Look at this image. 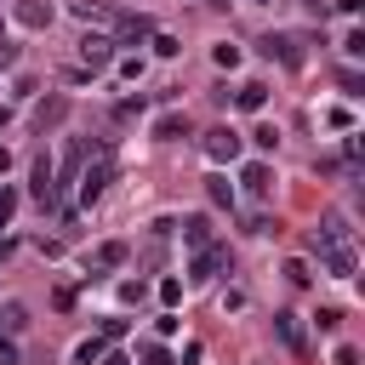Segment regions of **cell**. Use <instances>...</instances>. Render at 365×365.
<instances>
[{
  "mask_svg": "<svg viewBox=\"0 0 365 365\" xmlns=\"http://www.w3.org/2000/svg\"><path fill=\"white\" fill-rule=\"evenodd\" d=\"M74 182H80V205H97V200L108 194V182H114V160H108V154H97L91 165H80V177H74Z\"/></svg>",
  "mask_w": 365,
  "mask_h": 365,
  "instance_id": "obj_1",
  "label": "cell"
},
{
  "mask_svg": "<svg viewBox=\"0 0 365 365\" xmlns=\"http://www.w3.org/2000/svg\"><path fill=\"white\" fill-rule=\"evenodd\" d=\"M331 245H354V228H348L342 211H325L319 228H314V251H331Z\"/></svg>",
  "mask_w": 365,
  "mask_h": 365,
  "instance_id": "obj_2",
  "label": "cell"
},
{
  "mask_svg": "<svg viewBox=\"0 0 365 365\" xmlns=\"http://www.w3.org/2000/svg\"><path fill=\"white\" fill-rule=\"evenodd\" d=\"M29 194H34L46 211L57 205V165H51L46 154H40V160H34V171H29Z\"/></svg>",
  "mask_w": 365,
  "mask_h": 365,
  "instance_id": "obj_3",
  "label": "cell"
},
{
  "mask_svg": "<svg viewBox=\"0 0 365 365\" xmlns=\"http://www.w3.org/2000/svg\"><path fill=\"white\" fill-rule=\"evenodd\" d=\"M80 63H86V74H103V68L114 63V40H108V34H86V40H80Z\"/></svg>",
  "mask_w": 365,
  "mask_h": 365,
  "instance_id": "obj_4",
  "label": "cell"
},
{
  "mask_svg": "<svg viewBox=\"0 0 365 365\" xmlns=\"http://www.w3.org/2000/svg\"><path fill=\"white\" fill-rule=\"evenodd\" d=\"M222 268H228V251H222V245H205V251H194L188 279H194V285H205V279H217Z\"/></svg>",
  "mask_w": 365,
  "mask_h": 365,
  "instance_id": "obj_5",
  "label": "cell"
},
{
  "mask_svg": "<svg viewBox=\"0 0 365 365\" xmlns=\"http://www.w3.org/2000/svg\"><path fill=\"white\" fill-rule=\"evenodd\" d=\"M205 154H211L217 165L240 160V131H228V125H211V131H205Z\"/></svg>",
  "mask_w": 365,
  "mask_h": 365,
  "instance_id": "obj_6",
  "label": "cell"
},
{
  "mask_svg": "<svg viewBox=\"0 0 365 365\" xmlns=\"http://www.w3.org/2000/svg\"><path fill=\"white\" fill-rule=\"evenodd\" d=\"M148 34H154V23H148L143 11H131V17H114V34H108V40H114V46H137V40H148Z\"/></svg>",
  "mask_w": 365,
  "mask_h": 365,
  "instance_id": "obj_7",
  "label": "cell"
},
{
  "mask_svg": "<svg viewBox=\"0 0 365 365\" xmlns=\"http://www.w3.org/2000/svg\"><path fill=\"white\" fill-rule=\"evenodd\" d=\"M262 51H268V57H279L285 68H302V40H297V34H268V40H262Z\"/></svg>",
  "mask_w": 365,
  "mask_h": 365,
  "instance_id": "obj_8",
  "label": "cell"
},
{
  "mask_svg": "<svg viewBox=\"0 0 365 365\" xmlns=\"http://www.w3.org/2000/svg\"><path fill=\"white\" fill-rule=\"evenodd\" d=\"M240 182H245V194L268 200V194H274V171H268V160H251V165L240 171Z\"/></svg>",
  "mask_w": 365,
  "mask_h": 365,
  "instance_id": "obj_9",
  "label": "cell"
},
{
  "mask_svg": "<svg viewBox=\"0 0 365 365\" xmlns=\"http://www.w3.org/2000/svg\"><path fill=\"white\" fill-rule=\"evenodd\" d=\"M319 257H325V274H336V279H354V268H359V251L354 245H331Z\"/></svg>",
  "mask_w": 365,
  "mask_h": 365,
  "instance_id": "obj_10",
  "label": "cell"
},
{
  "mask_svg": "<svg viewBox=\"0 0 365 365\" xmlns=\"http://www.w3.org/2000/svg\"><path fill=\"white\" fill-rule=\"evenodd\" d=\"M274 331H279V342H285L291 354H308V331H302L297 314H274Z\"/></svg>",
  "mask_w": 365,
  "mask_h": 365,
  "instance_id": "obj_11",
  "label": "cell"
},
{
  "mask_svg": "<svg viewBox=\"0 0 365 365\" xmlns=\"http://www.w3.org/2000/svg\"><path fill=\"white\" fill-rule=\"evenodd\" d=\"M182 245H188V251L217 245V240H211V217H182Z\"/></svg>",
  "mask_w": 365,
  "mask_h": 365,
  "instance_id": "obj_12",
  "label": "cell"
},
{
  "mask_svg": "<svg viewBox=\"0 0 365 365\" xmlns=\"http://www.w3.org/2000/svg\"><path fill=\"white\" fill-rule=\"evenodd\" d=\"M17 23H23V29H51V6H46V0H23V6H17Z\"/></svg>",
  "mask_w": 365,
  "mask_h": 365,
  "instance_id": "obj_13",
  "label": "cell"
},
{
  "mask_svg": "<svg viewBox=\"0 0 365 365\" xmlns=\"http://www.w3.org/2000/svg\"><path fill=\"white\" fill-rule=\"evenodd\" d=\"M234 103H240L245 114H262V103H268V86H262V80H245V86L234 91Z\"/></svg>",
  "mask_w": 365,
  "mask_h": 365,
  "instance_id": "obj_14",
  "label": "cell"
},
{
  "mask_svg": "<svg viewBox=\"0 0 365 365\" xmlns=\"http://www.w3.org/2000/svg\"><path fill=\"white\" fill-rule=\"evenodd\" d=\"M63 114H68V97H46V103L34 108V125L51 131V125H63Z\"/></svg>",
  "mask_w": 365,
  "mask_h": 365,
  "instance_id": "obj_15",
  "label": "cell"
},
{
  "mask_svg": "<svg viewBox=\"0 0 365 365\" xmlns=\"http://www.w3.org/2000/svg\"><path fill=\"white\" fill-rule=\"evenodd\" d=\"M154 137H160V143L188 137V114H177V108H171V114H160V120H154Z\"/></svg>",
  "mask_w": 365,
  "mask_h": 365,
  "instance_id": "obj_16",
  "label": "cell"
},
{
  "mask_svg": "<svg viewBox=\"0 0 365 365\" xmlns=\"http://www.w3.org/2000/svg\"><path fill=\"white\" fill-rule=\"evenodd\" d=\"M17 331H29V308L23 302H0V336H17Z\"/></svg>",
  "mask_w": 365,
  "mask_h": 365,
  "instance_id": "obj_17",
  "label": "cell"
},
{
  "mask_svg": "<svg viewBox=\"0 0 365 365\" xmlns=\"http://www.w3.org/2000/svg\"><path fill=\"white\" fill-rule=\"evenodd\" d=\"M120 262H125V240H108L91 251V268H120Z\"/></svg>",
  "mask_w": 365,
  "mask_h": 365,
  "instance_id": "obj_18",
  "label": "cell"
},
{
  "mask_svg": "<svg viewBox=\"0 0 365 365\" xmlns=\"http://www.w3.org/2000/svg\"><path fill=\"white\" fill-rule=\"evenodd\" d=\"M74 17H80V23H114V11H108L103 0H74Z\"/></svg>",
  "mask_w": 365,
  "mask_h": 365,
  "instance_id": "obj_19",
  "label": "cell"
},
{
  "mask_svg": "<svg viewBox=\"0 0 365 365\" xmlns=\"http://www.w3.org/2000/svg\"><path fill=\"white\" fill-rule=\"evenodd\" d=\"M86 154H91V148H86V143L74 137V143H68V154H63V177H68V182L80 177V165H86Z\"/></svg>",
  "mask_w": 365,
  "mask_h": 365,
  "instance_id": "obj_20",
  "label": "cell"
},
{
  "mask_svg": "<svg viewBox=\"0 0 365 365\" xmlns=\"http://www.w3.org/2000/svg\"><path fill=\"white\" fill-rule=\"evenodd\" d=\"M205 194H211V205H234V182L217 171V177H205Z\"/></svg>",
  "mask_w": 365,
  "mask_h": 365,
  "instance_id": "obj_21",
  "label": "cell"
},
{
  "mask_svg": "<svg viewBox=\"0 0 365 365\" xmlns=\"http://www.w3.org/2000/svg\"><path fill=\"white\" fill-rule=\"evenodd\" d=\"M103 354H108V342H103V336H86V342L74 348V365H97Z\"/></svg>",
  "mask_w": 365,
  "mask_h": 365,
  "instance_id": "obj_22",
  "label": "cell"
},
{
  "mask_svg": "<svg viewBox=\"0 0 365 365\" xmlns=\"http://www.w3.org/2000/svg\"><path fill=\"white\" fill-rule=\"evenodd\" d=\"M211 63H217V68H240V46H234V40H217V46H211Z\"/></svg>",
  "mask_w": 365,
  "mask_h": 365,
  "instance_id": "obj_23",
  "label": "cell"
},
{
  "mask_svg": "<svg viewBox=\"0 0 365 365\" xmlns=\"http://www.w3.org/2000/svg\"><path fill=\"white\" fill-rule=\"evenodd\" d=\"M279 274H285L291 285H314V274H308V262H302V257H291V262H285Z\"/></svg>",
  "mask_w": 365,
  "mask_h": 365,
  "instance_id": "obj_24",
  "label": "cell"
},
{
  "mask_svg": "<svg viewBox=\"0 0 365 365\" xmlns=\"http://www.w3.org/2000/svg\"><path fill=\"white\" fill-rule=\"evenodd\" d=\"M325 125H336V131H354V108H342V103H336V108H325Z\"/></svg>",
  "mask_w": 365,
  "mask_h": 365,
  "instance_id": "obj_25",
  "label": "cell"
},
{
  "mask_svg": "<svg viewBox=\"0 0 365 365\" xmlns=\"http://www.w3.org/2000/svg\"><path fill=\"white\" fill-rule=\"evenodd\" d=\"M160 302L177 308V302H182V279H160Z\"/></svg>",
  "mask_w": 365,
  "mask_h": 365,
  "instance_id": "obj_26",
  "label": "cell"
},
{
  "mask_svg": "<svg viewBox=\"0 0 365 365\" xmlns=\"http://www.w3.org/2000/svg\"><path fill=\"white\" fill-rule=\"evenodd\" d=\"M11 211H17V188H6V182H0V228L11 222Z\"/></svg>",
  "mask_w": 365,
  "mask_h": 365,
  "instance_id": "obj_27",
  "label": "cell"
},
{
  "mask_svg": "<svg viewBox=\"0 0 365 365\" xmlns=\"http://www.w3.org/2000/svg\"><path fill=\"white\" fill-rule=\"evenodd\" d=\"M342 51H348V57H365V29H348V40H342Z\"/></svg>",
  "mask_w": 365,
  "mask_h": 365,
  "instance_id": "obj_28",
  "label": "cell"
},
{
  "mask_svg": "<svg viewBox=\"0 0 365 365\" xmlns=\"http://www.w3.org/2000/svg\"><path fill=\"white\" fill-rule=\"evenodd\" d=\"M251 143H257V148H274V143H279V131H274V125H257V131H251Z\"/></svg>",
  "mask_w": 365,
  "mask_h": 365,
  "instance_id": "obj_29",
  "label": "cell"
},
{
  "mask_svg": "<svg viewBox=\"0 0 365 365\" xmlns=\"http://www.w3.org/2000/svg\"><path fill=\"white\" fill-rule=\"evenodd\" d=\"M143 365H171V354H165L160 342H148V348H143Z\"/></svg>",
  "mask_w": 365,
  "mask_h": 365,
  "instance_id": "obj_30",
  "label": "cell"
},
{
  "mask_svg": "<svg viewBox=\"0 0 365 365\" xmlns=\"http://www.w3.org/2000/svg\"><path fill=\"white\" fill-rule=\"evenodd\" d=\"M154 51H160V57H177V51H182V46H177V40H171V34H154Z\"/></svg>",
  "mask_w": 365,
  "mask_h": 365,
  "instance_id": "obj_31",
  "label": "cell"
},
{
  "mask_svg": "<svg viewBox=\"0 0 365 365\" xmlns=\"http://www.w3.org/2000/svg\"><path fill=\"white\" fill-rule=\"evenodd\" d=\"M137 114H143V103H137V97H125V103L114 108V120H137Z\"/></svg>",
  "mask_w": 365,
  "mask_h": 365,
  "instance_id": "obj_32",
  "label": "cell"
},
{
  "mask_svg": "<svg viewBox=\"0 0 365 365\" xmlns=\"http://www.w3.org/2000/svg\"><path fill=\"white\" fill-rule=\"evenodd\" d=\"M342 325V308H319V331H336Z\"/></svg>",
  "mask_w": 365,
  "mask_h": 365,
  "instance_id": "obj_33",
  "label": "cell"
},
{
  "mask_svg": "<svg viewBox=\"0 0 365 365\" xmlns=\"http://www.w3.org/2000/svg\"><path fill=\"white\" fill-rule=\"evenodd\" d=\"M0 365H17V342L11 336H0Z\"/></svg>",
  "mask_w": 365,
  "mask_h": 365,
  "instance_id": "obj_34",
  "label": "cell"
},
{
  "mask_svg": "<svg viewBox=\"0 0 365 365\" xmlns=\"http://www.w3.org/2000/svg\"><path fill=\"white\" fill-rule=\"evenodd\" d=\"M336 365H359V348H336Z\"/></svg>",
  "mask_w": 365,
  "mask_h": 365,
  "instance_id": "obj_35",
  "label": "cell"
},
{
  "mask_svg": "<svg viewBox=\"0 0 365 365\" xmlns=\"http://www.w3.org/2000/svg\"><path fill=\"white\" fill-rule=\"evenodd\" d=\"M97 365H131V359H125V354H103Z\"/></svg>",
  "mask_w": 365,
  "mask_h": 365,
  "instance_id": "obj_36",
  "label": "cell"
},
{
  "mask_svg": "<svg viewBox=\"0 0 365 365\" xmlns=\"http://www.w3.org/2000/svg\"><path fill=\"white\" fill-rule=\"evenodd\" d=\"M6 165H11V148H6V143H0V171H6Z\"/></svg>",
  "mask_w": 365,
  "mask_h": 365,
  "instance_id": "obj_37",
  "label": "cell"
},
{
  "mask_svg": "<svg viewBox=\"0 0 365 365\" xmlns=\"http://www.w3.org/2000/svg\"><path fill=\"white\" fill-rule=\"evenodd\" d=\"M211 6H228V0H211Z\"/></svg>",
  "mask_w": 365,
  "mask_h": 365,
  "instance_id": "obj_38",
  "label": "cell"
},
{
  "mask_svg": "<svg viewBox=\"0 0 365 365\" xmlns=\"http://www.w3.org/2000/svg\"><path fill=\"white\" fill-rule=\"evenodd\" d=\"M251 6H268V0H251Z\"/></svg>",
  "mask_w": 365,
  "mask_h": 365,
  "instance_id": "obj_39",
  "label": "cell"
}]
</instances>
